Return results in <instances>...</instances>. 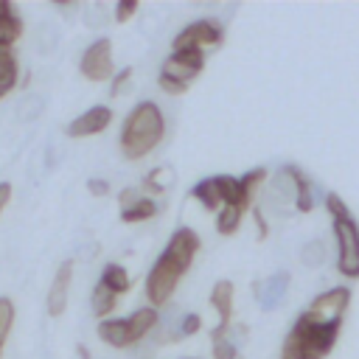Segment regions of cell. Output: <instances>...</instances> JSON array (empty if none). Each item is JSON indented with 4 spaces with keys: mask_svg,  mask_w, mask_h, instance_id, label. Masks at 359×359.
<instances>
[{
    "mask_svg": "<svg viewBox=\"0 0 359 359\" xmlns=\"http://www.w3.org/2000/svg\"><path fill=\"white\" fill-rule=\"evenodd\" d=\"M348 306H351V292H348L345 286H337V289H331V292L317 294L306 311H311V314H317V317H345Z\"/></svg>",
    "mask_w": 359,
    "mask_h": 359,
    "instance_id": "12",
    "label": "cell"
},
{
    "mask_svg": "<svg viewBox=\"0 0 359 359\" xmlns=\"http://www.w3.org/2000/svg\"><path fill=\"white\" fill-rule=\"evenodd\" d=\"M70 280H73V261H62L48 292V314L59 317L67 309V294H70Z\"/></svg>",
    "mask_w": 359,
    "mask_h": 359,
    "instance_id": "10",
    "label": "cell"
},
{
    "mask_svg": "<svg viewBox=\"0 0 359 359\" xmlns=\"http://www.w3.org/2000/svg\"><path fill=\"white\" fill-rule=\"evenodd\" d=\"M325 208L334 219V238H337V269L345 278H359V224L351 216L348 205L337 194H325Z\"/></svg>",
    "mask_w": 359,
    "mask_h": 359,
    "instance_id": "3",
    "label": "cell"
},
{
    "mask_svg": "<svg viewBox=\"0 0 359 359\" xmlns=\"http://www.w3.org/2000/svg\"><path fill=\"white\" fill-rule=\"evenodd\" d=\"M241 208H233V205H224L222 210H219V216H216V230L222 233V236H233L236 230H238V224H241Z\"/></svg>",
    "mask_w": 359,
    "mask_h": 359,
    "instance_id": "19",
    "label": "cell"
},
{
    "mask_svg": "<svg viewBox=\"0 0 359 359\" xmlns=\"http://www.w3.org/2000/svg\"><path fill=\"white\" fill-rule=\"evenodd\" d=\"M185 272H188V269H185L182 264H177L168 252H163V255L154 261V266H151V272H149V278H146V297H149V303H151V306L168 303L171 294H174V289H177V283H180V278H182Z\"/></svg>",
    "mask_w": 359,
    "mask_h": 359,
    "instance_id": "4",
    "label": "cell"
},
{
    "mask_svg": "<svg viewBox=\"0 0 359 359\" xmlns=\"http://www.w3.org/2000/svg\"><path fill=\"white\" fill-rule=\"evenodd\" d=\"M11 67H17V59H14V48H8V45H0V73H6V70H11Z\"/></svg>",
    "mask_w": 359,
    "mask_h": 359,
    "instance_id": "29",
    "label": "cell"
},
{
    "mask_svg": "<svg viewBox=\"0 0 359 359\" xmlns=\"http://www.w3.org/2000/svg\"><path fill=\"white\" fill-rule=\"evenodd\" d=\"M129 320V328H132V334H135V339L140 342L154 325H157V311L154 309H137L132 317H126Z\"/></svg>",
    "mask_w": 359,
    "mask_h": 359,
    "instance_id": "18",
    "label": "cell"
},
{
    "mask_svg": "<svg viewBox=\"0 0 359 359\" xmlns=\"http://www.w3.org/2000/svg\"><path fill=\"white\" fill-rule=\"evenodd\" d=\"M323 261V244H309L306 250H303V264H309V266H317Z\"/></svg>",
    "mask_w": 359,
    "mask_h": 359,
    "instance_id": "27",
    "label": "cell"
},
{
    "mask_svg": "<svg viewBox=\"0 0 359 359\" xmlns=\"http://www.w3.org/2000/svg\"><path fill=\"white\" fill-rule=\"evenodd\" d=\"M191 196H194L196 202H202L205 210H222V205H224V202H222V194H219V185H216L213 177L196 182V185L191 188Z\"/></svg>",
    "mask_w": 359,
    "mask_h": 359,
    "instance_id": "15",
    "label": "cell"
},
{
    "mask_svg": "<svg viewBox=\"0 0 359 359\" xmlns=\"http://www.w3.org/2000/svg\"><path fill=\"white\" fill-rule=\"evenodd\" d=\"M233 294H236V289H233L230 280L213 283V289H210V306L219 311V325H216V331L210 334V339L227 337V328H230V323H233Z\"/></svg>",
    "mask_w": 359,
    "mask_h": 359,
    "instance_id": "9",
    "label": "cell"
},
{
    "mask_svg": "<svg viewBox=\"0 0 359 359\" xmlns=\"http://www.w3.org/2000/svg\"><path fill=\"white\" fill-rule=\"evenodd\" d=\"M98 337L112 348H132L137 342L132 328H129V320H101L98 323Z\"/></svg>",
    "mask_w": 359,
    "mask_h": 359,
    "instance_id": "13",
    "label": "cell"
},
{
    "mask_svg": "<svg viewBox=\"0 0 359 359\" xmlns=\"http://www.w3.org/2000/svg\"><path fill=\"white\" fill-rule=\"evenodd\" d=\"M163 252H168L177 264H182V266L188 269V266L194 264L196 252H199V236H196L191 227H180V230H174V233H171L168 247H165Z\"/></svg>",
    "mask_w": 359,
    "mask_h": 359,
    "instance_id": "11",
    "label": "cell"
},
{
    "mask_svg": "<svg viewBox=\"0 0 359 359\" xmlns=\"http://www.w3.org/2000/svg\"><path fill=\"white\" fill-rule=\"evenodd\" d=\"M165 135L163 112L154 101H140L121 126V149L129 160L146 157Z\"/></svg>",
    "mask_w": 359,
    "mask_h": 359,
    "instance_id": "2",
    "label": "cell"
},
{
    "mask_svg": "<svg viewBox=\"0 0 359 359\" xmlns=\"http://www.w3.org/2000/svg\"><path fill=\"white\" fill-rule=\"evenodd\" d=\"M168 185H171V168H165V165H157L143 180V191H149V194H163Z\"/></svg>",
    "mask_w": 359,
    "mask_h": 359,
    "instance_id": "21",
    "label": "cell"
},
{
    "mask_svg": "<svg viewBox=\"0 0 359 359\" xmlns=\"http://www.w3.org/2000/svg\"><path fill=\"white\" fill-rule=\"evenodd\" d=\"M222 42V28L213 20H196L185 25L174 36V50H202V48H216Z\"/></svg>",
    "mask_w": 359,
    "mask_h": 359,
    "instance_id": "5",
    "label": "cell"
},
{
    "mask_svg": "<svg viewBox=\"0 0 359 359\" xmlns=\"http://www.w3.org/2000/svg\"><path fill=\"white\" fill-rule=\"evenodd\" d=\"M14 325V303L8 297H0V339L6 342L8 331Z\"/></svg>",
    "mask_w": 359,
    "mask_h": 359,
    "instance_id": "23",
    "label": "cell"
},
{
    "mask_svg": "<svg viewBox=\"0 0 359 359\" xmlns=\"http://www.w3.org/2000/svg\"><path fill=\"white\" fill-rule=\"evenodd\" d=\"M8 199H11V185H8V182H0V213H3V208L8 205Z\"/></svg>",
    "mask_w": 359,
    "mask_h": 359,
    "instance_id": "34",
    "label": "cell"
},
{
    "mask_svg": "<svg viewBox=\"0 0 359 359\" xmlns=\"http://www.w3.org/2000/svg\"><path fill=\"white\" fill-rule=\"evenodd\" d=\"M157 84H160V90H163V93H171V95L185 93V87H182V84H177V81H171V79H165V76H160V79H157Z\"/></svg>",
    "mask_w": 359,
    "mask_h": 359,
    "instance_id": "31",
    "label": "cell"
},
{
    "mask_svg": "<svg viewBox=\"0 0 359 359\" xmlns=\"http://www.w3.org/2000/svg\"><path fill=\"white\" fill-rule=\"evenodd\" d=\"M79 356H81V359H90V351H87L84 345H79Z\"/></svg>",
    "mask_w": 359,
    "mask_h": 359,
    "instance_id": "36",
    "label": "cell"
},
{
    "mask_svg": "<svg viewBox=\"0 0 359 359\" xmlns=\"http://www.w3.org/2000/svg\"><path fill=\"white\" fill-rule=\"evenodd\" d=\"M118 199H121V208H129L132 202H137V199H140V191H137V188H123Z\"/></svg>",
    "mask_w": 359,
    "mask_h": 359,
    "instance_id": "32",
    "label": "cell"
},
{
    "mask_svg": "<svg viewBox=\"0 0 359 359\" xmlns=\"http://www.w3.org/2000/svg\"><path fill=\"white\" fill-rule=\"evenodd\" d=\"M79 70H81V76H84L87 81H107V79L115 73V65H112V42H109V39L93 42V45L81 53Z\"/></svg>",
    "mask_w": 359,
    "mask_h": 359,
    "instance_id": "6",
    "label": "cell"
},
{
    "mask_svg": "<svg viewBox=\"0 0 359 359\" xmlns=\"http://www.w3.org/2000/svg\"><path fill=\"white\" fill-rule=\"evenodd\" d=\"M87 188H90V194H93V196H104V194L109 191V182H107V180H90V182H87Z\"/></svg>",
    "mask_w": 359,
    "mask_h": 359,
    "instance_id": "33",
    "label": "cell"
},
{
    "mask_svg": "<svg viewBox=\"0 0 359 359\" xmlns=\"http://www.w3.org/2000/svg\"><path fill=\"white\" fill-rule=\"evenodd\" d=\"M14 8H11V3H6V0H0V20L6 17V14H11Z\"/></svg>",
    "mask_w": 359,
    "mask_h": 359,
    "instance_id": "35",
    "label": "cell"
},
{
    "mask_svg": "<svg viewBox=\"0 0 359 359\" xmlns=\"http://www.w3.org/2000/svg\"><path fill=\"white\" fill-rule=\"evenodd\" d=\"M129 76H132V70H129V67H123L121 73H115V79H112V90H109V95H121V93H123V87H126V81H129Z\"/></svg>",
    "mask_w": 359,
    "mask_h": 359,
    "instance_id": "30",
    "label": "cell"
},
{
    "mask_svg": "<svg viewBox=\"0 0 359 359\" xmlns=\"http://www.w3.org/2000/svg\"><path fill=\"white\" fill-rule=\"evenodd\" d=\"M283 171L289 174L292 185H294V208L303 210V213H309V210L314 208V199H311V185H309L306 174H303L300 168H294V165H286Z\"/></svg>",
    "mask_w": 359,
    "mask_h": 359,
    "instance_id": "14",
    "label": "cell"
},
{
    "mask_svg": "<svg viewBox=\"0 0 359 359\" xmlns=\"http://www.w3.org/2000/svg\"><path fill=\"white\" fill-rule=\"evenodd\" d=\"M135 11H137V3H135V0H121V3L115 6V20H118V22H126Z\"/></svg>",
    "mask_w": 359,
    "mask_h": 359,
    "instance_id": "26",
    "label": "cell"
},
{
    "mask_svg": "<svg viewBox=\"0 0 359 359\" xmlns=\"http://www.w3.org/2000/svg\"><path fill=\"white\" fill-rule=\"evenodd\" d=\"M205 67V50H174L165 62H163V70L160 76L188 87L191 79H196Z\"/></svg>",
    "mask_w": 359,
    "mask_h": 359,
    "instance_id": "7",
    "label": "cell"
},
{
    "mask_svg": "<svg viewBox=\"0 0 359 359\" xmlns=\"http://www.w3.org/2000/svg\"><path fill=\"white\" fill-rule=\"evenodd\" d=\"M98 283L107 286L112 294H123V292H129V286H132L129 272H126L121 264H107L104 272H101V280H98Z\"/></svg>",
    "mask_w": 359,
    "mask_h": 359,
    "instance_id": "16",
    "label": "cell"
},
{
    "mask_svg": "<svg viewBox=\"0 0 359 359\" xmlns=\"http://www.w3.org/2000/svg\"><path fill=\"white\" fill-rule=\"evenodd\" d=\"M20 34H22V20L17 17V11H11V14H6L3 20H0V45H14L17 39H20Z\"/></svg>",
    "mask_w": 359,
    "mask_h": 359,
    "instance_id": "20",
    "label": "cell"
},
{
    "mask_svg": "<svg viewBox=\"0 0 359 359\" xmlns=\"http://www.w3.org/2000/svg\"><path fill=\"white\" fill-rule=\"evenodd\" d=\"M182 359H188V356H182Z\"/></svg>",
    "mask_w": 359,
    "mask_h": 359,
    "instance_id": "38",
    "label": "cell"
},
{
    "mask_svg": "<svg viewBox=\"0 0 359 359\" xmlns=\"http://www.w3.org/2000/svg\"><path fill=\"white\" fill-rule=\"evenodd\" d=\"M210 342H213V359H238V351L233 342H227V337L210 339Z\"/></svg>",
    "mask_w": 359,
    "mask_h": 359,
    "instance_id": "24",
    "label": "cell"
},
{
    "mask_svg": "<svg viewBox=\"0 0 359 359\" xmlns=\"http://www.w3.org/2000/svg\"><path fill=\"white\" fill-rule=\"evenodd\" d=\"M199 328H202V317L191 311V314H185V317H182V325H180V334H182V337H191V334H196Z\"/></svg>",
    "mask_w": 359,
    "mask_h": 359,
    "instance_id": "25",
    "label": "cell"
},
{
    "mask_svg": "<svg viewBox=\"0 0 359 359\" xmlns=\"http://www.w3.org/2000/svg\"><path fill=\"white\" fill-rule=\"evenodd\" d=\"M115 300H118V294H112L107 286L98 283L95 292H93V300H90V303H93V311H95L98 317H107V314L115 309Z\"/></svg>",
    "mask_w": 359,
    "mask_h": 359,
    "instance_id": "22",
    "label": "cell"
},
{
    "mask_svg": "<svg viewBox=\"0 0 359 359\" xmlns=\"http://www.w3.org/2000/svg\"><path fill=\"white\" fill-rule=\"evenodd\" d=\"M342 320L345 317H317L311 311H303L283 339L280 359H323L334 348Z\"/></svg>",
    "mask_w": 359,
    "mask_h": 359,
    "instance_id": "1",
    "label": "cell"
},
{
    "mask_svg": "<svg viewBox=\"0 0 359 359\" xmlns=\"http://www.w3.org/2000/svg\"><path fill=\"white\" fill-rule=\"evenodd\" d=\"M14 84H17V67L0 73V98H6V95L14 90Z\"/></svg>",
    "mask_w": 359,
    "mask_h": 359,
    "instance_id": "28",
    "label": "cell"
},
{
    "mask_svg": "<svg viewBox=\"0 0 359 359\" xmlns=\"http://www.w3.org/2000/svg\"><path fill=\"white\" fill-rule=\"evenodd\" d=\"M109 121H112V109L104 107V104H95V107H90L87 112H81L79 118H73L67 123V135L70 137H90V135L104 132L109 126Z\"/></svg>",
    "mask_w": 359,
    "mask_h": 359,
    "instance_id": "8",
    "label": "cell"
},
{
    "mask_svg": "<svg viewBox=\"0 0 359 359\" xmlns=\"http://www.w3.org/2000/svg\"><path fill=\"white\" fill-rule=\"evenodd\" d=\"M154 213H157V202L149 199V196H140L129 208H121V219L123 222H143V219H151Z\"/></svg>",
    "mask_w": 359,
    "mask_h": 359,
    "instance_id": "17",
    "label": "cell"
},
{
    "mask_svg": "<svg viewBox=\"0 0 359 359\" xmlns=\"http://www.w3.org/2000/svg\"><path fill=\"white\" fill-rule=\"evenodd\" d=\"M0 353H3V339H0Z\"/></svg>",
    "mask_w": 359,
    "mask_h": 359,
    "instance_id": "37",
    "label": "cell"
}]
</instances>
